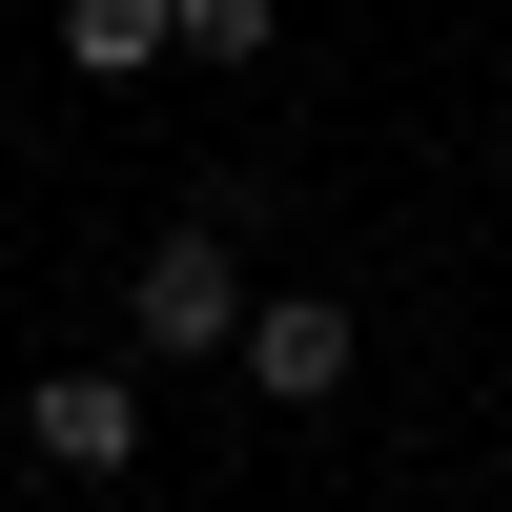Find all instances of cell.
I'll use <instances>...</instances> for the list:
<instances>
[{"mask_svg": "<svg viewBox=\"0 0 512 512\" xmlns=\"http://www.w3.org/2000/svg\"><path fill=\"white\" fill-rule=\"evenodd\" d=\"M246 308H267V287L226 267V226H164L144 267H123V369H226Z\"/></svg>", "mask_w": 512, "mask_h": 512, "instance_id": "6da1fadb", "label": "cell"}, {"mask_svg": "<svg viewBox=\"0 0 512 512\" xmlns=\"http://www.w3.org/2000/svg\"><path fill=\"white\" fill-rule=\"evenodd\" d=\"M21 451H41L62 492L144 472V369H41V390H21Z\"/></svg>", "mask_w": 512, "mask_h": 512, "instance_id": "7a4b0ae2", "label": "cell"}, {"mask_svg": "<svg viewBox=\"0 0 512 512\" xmlns=\"http://www.w3.org/2000/svg\"><path fill=\"white\" fill-rule=\"evenodd\" d=\"M349 349H369V328L349 308H328V287H267V308H246V410H328V390H349Z\"/></svg>", "mask_w": 512, "mask_h": 512, "instance_id": "3957f363", "label": "cell"}, {"mask_svg": "<svg viewBox=\"0 0 512 512\" xmlns=\"http://www.w3.org/2000/svg\"><path fill=\"white\" fill-rule=\"evenodd\" d=\"M62 62H82V82H144V62H185V0H62Z\"/></svg>", "mask_w": 512, "mask_h": 512, "instance_id": "277c9868", "label": "cell"}, {"mask_svg": "<svg viewBox=\"0 0 512 512\" xmlns=\"http://www.w3.org/2000/svg\"><path fill=\"white\" fill-rule=\"evenodd\" d=\"M267 41H287V0H185V62H226V82H246Z\"/></svg>", "mask_w": 512, "mask_h": 512, "instance_id": "5b68a950", "label": "cell"}, {"mask_svg": "<svg viewBox=\"0 0 512 512\" xmlns=\"http://www.w3.org/2000/svg\"><path fill=\"white\" fill-rule=\"evenodd\" d=\"M492 492H512V431H492Z\"/></svg>", "mask_w": 512, "mask_h": 512, "instance_id": "8992f818", "label": "cell"}]
</instances>
